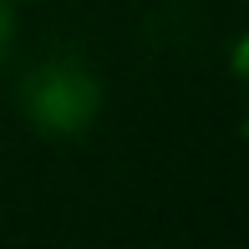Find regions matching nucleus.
<instances>
[{
    "instance_id": "2",
    "label": "nucleus",
    "mask_w": 249,
    "mask_h": 249,
    "mask_svg": "<svg viewBox=\"0 0 249 249\" xmlns=\"http://www.w3.org/2000/svg\"><path fill=\"white\" fill-rule=\"evenodd\" d=\"M16 51V0H0V71Z\"/></svg>"
},
{
    "instance_id": "3",
    "label": "nucleus",
    "mask_w": 249,
    "mask_h": 249,
    "mask_svg": "<svg viewBox=\"0 0 249 249\" xmlns=\"http://www.w3.org/2000/svg\"><path fill=\"white\" fill-rule=\"evenodd\" d=\"M16 5H41V0H16Z\"/></svg>"
},
{
    "instance_id": "1",
    "label": "nucleus",
    "mask_w": 249,
    "mask_h": 249,
    "mask_svg": "<svg viewBox=\"0 0 249 249\" xmlns=\"http://www.w3.org/2000/svg\"><path fill=\"white\" fill-rule=\"evenodd\" d=\"M102 107H107V87L76 56H46L20 82V117L31 122V132L56 142L87 138L102 122Z\"/></svg>"
}]
</instances>
